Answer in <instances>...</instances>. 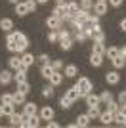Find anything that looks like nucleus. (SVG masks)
<instances>
[{"instance_id": "f257e3e1", "label": "nucleus", "mask_w": 126, "mask_h": 128, "mask_svg": "<svg viewBox=\"0 0 126 128\" xmlns=\"http://www.w3.org/2000/svg\"><path fill=\"white\" fill-rule=\"evenodd\" d=\"M74 86H76V90H78V96H80V98H86L90 92H92V82H90L86 76H80L78 82H76Z\"/></svg>"}, {"instance_id": "f03ea898", "label": "nucleus", "mask_w": 126, "mask_h": 128, "mask_svg": "<svg viewBox=\"0 0 126 128\" xmlns=\"http://www.w3.org/2000/svg\"><path fill=\"white\" fill-rule=\"evenodd\" d=\"M14 36H16V42H17L16 52H25L27 46H29V40H27V36L23 34V32H14Z\"/></svg>"}, {"instance_id": "7ed1b4c3", "label": "nucleus", "mask_w": 126, "mask_h": 128, "mask_svg": "<svg viewBox=\"0 0 126 128\" xmlns=\"http://www.w3.org/2000/svg\"><path fill=\"white\" fill-rule=\"evenodd\" d=\"M46 25H48V29H52V31H56V29H59V27H61V19H59L58 16H52V17H48Z\"/></svg>"}, {"instance_id": "20e7f679", "label": "nucleus", "mask_w": 126, "mask_h": 128, "mask_svg": "<svg viewBox=\"0 0 126 128\" xmlns=\"http://www.w3.org/2000/svg\"><path fill=\"white\" fill-rule=\"evenodd\" d=\"M54 16H58L59 19H67L69 17V14H67V10H65V4H58L56 6V10H54Z\"/></svg>"}, {"instance_id": "39448f33", "label": "nucleus", "mask_w": 126, "mask_h": 128, "mask_svg": "<svg viewBox=\"0 0 126 128\" xmlns=\"http://www.w3.org/2000/svg\"><path fill=\"white\" fill-rule=\"evenodd\" d=\"M40 118L42 120H50V118H54V109L52 107H42L40 109Z\"/></svg>"}, {"instance_id": "423d86ee", "label": "nucleus", "mask_w": 126, "mask_h": 128, "mask_svg": "<svg viewBox=\"0 0 126 128\" xmlns=\"http://www.w3.org/2000/svg\"><path fill=\"white\" fill-rule=\"evenodd\" d=\"M65 98H67V100H71V102H76V100H78V90H76V86H73V88H69L67 92H65Z\"/></svg>"}, {"instance_id": "0eeeda50", "label": "nucleus", "mask_w": 126, "mask_h": 128, "mask_svg": "<svg viewBox=\"0 0 126 128\" xmlns=\"http://www.w3.org/2000/svg\"><path fill=\"white\" fill-rule=\"evenodd\" d=\"M40 73H42V76H44V78H50V76L54 75V67H52V63H42Z\"/></svg>"}, {"instance_id": "6e6552de", "label": "nucleus", "mask_w": 126, "mask_h": 128, "mask_svg": "<svg viewBox=\"0 0 126 128\" xmlns=\"http://www.w3.org/2000/svg\"><path fill=\"white\" fill-rule=\"evenodd\" d=\"M48 80H50V84H52V86H58V84H61V82H63V75L59 73V71H54V75L50 76Z\"/></svg>"}, {"instance_id": "1a4fd4ad", "label": "nucleus", "mask_w": 126, "mask_h": 128, "mask_svg": "<svg viewBox=\"0 0 126 128\" xmlns=\"http://www.w3.org/2000/svg\"><path fill=\"white\" fill-rule=\"evenodd\" d=\"M6 46H8V50H10V52H16L17 42H16V36H14V32H10V34H8V38H6Z\"/></svg>"}, {"instance_id": "9d476101", "label": "nucleus", "mask_w": 126, "mask_h": 128, "mask_svg": "<svg viewBox=\"0 0 126 128\" xmlns=\"http://www.w3.org/2000/svg\"><path fill=\"white\" fill-rule=\"evenodd\" d=\"M105 78H107V82H109V84H118L120 75H118L116 71H111V73H107V75H105Z\"/></svg>"}, {"instance_id": "9b49d317", "label": "nucleus", "mask_w": 126, "mask_h": 128, "mask_svg": "<svg viewBox=\"0 0 126 128\" xmlns=\"http://www.w3.org/2000/svg\"><path fill=\"white\" fill-rule=\"evenodd\" d=\"M100 120L103 124H111L113 120H115V117H113V113H111V111H105V113H100Z\"/></svg>"}, {"instance_id": "f8f14e48", "label": "nucleus", "mask_w": 126, "mask_h": 128, "mask_svg": "<svg viewBox=\"0 0 126 128\" xmlns=\"http://www.w3.org/2000/svg\"><path fill=\"white\" fill-rule=\"evenodd\" d=\"M21 63H23V69H29V67L34 63V58H32L31 54H23V58H21Z\"/></svg>"}, {"instance_id": "ddd939ff", "label": "nucleus", "mask_w": 126, "mask_h": 128, "mask_svg": "<svg viewBox=\"0 0 126 128\" xmlns=\"http://www.w3.org/2000/svg\"><path fill=\"white\" fill-rule=\"evenodd\" d=\"M65 10L69 16H74L78 12V2H65Z\"/></svg>"}, {"instance_id": "4468645a", "label": "nucleus", "mask_w": 126, "mask_h": 128, "mask_svg": "<svg viewBox=\"0 0 126 128\" xmlns=\"http://www.w3.org/2000/svg\"><path fill=\"white\" fill-rule=\"evenodd\" d=\"M2 113H4L6 117H12L16 113V105L14 103H2Z\"/></svg>"}, {"instance_id": "2eb2a0df", "label": "nucleus", "mask_w": 126, "mask_h": 128, "mask_svg": "<svg viewBox=\"0 0 126 128\" xmlns=\"http://www.w3.org/2000/svg\"><path fill=\"white\" fill-rule=\"evenodd\" d=\"M105 12H107V2H96V6H94V14H98V16H103Z\"/></svg>"}, {"instance_id": "dca6fc26", "label": "nucleus", "mask_w": 126, "mask_h": 128, "mask_svg": "<svg viewBox=\"0 0 126 128\" xmlns=\"http://www.w3.org/2000/svg\"><path fill=\"white\" fill-rule=\"evenodd\" d=\"M23 115H27V117H31V115H36V103H25Z\"/></svg>"}, {"instance_id": "f3484780", "label": "nucleus", "mask_w": 126, "mask_h": 128, "mask_svg": "<svg viewBox=\"0 0 126 128\" xmlns=\"http://www.w3.org/2000/svg\"><path fill=\"white\" fill-rule=\"evenodd\" d=\"M12 78H14V75H12L10 71H2L0 73V84H10Z\"/></svg>"}, {"instance_id": "a211bd4d", "label": "nucleus", "mask_w": 126, "mask_h": 128, "mask_svg": "<svg viewBox=\"0 0 126 128\" xmlns=\"http://www.w3.org/2000/svg\"><path fill=\"white\" fill-rule=\"evenodd\" d=\"M8 65H10V69L17 71L23 67V63H21V58H10V61H8Z\"/></svg>"}, {"instance_id": "6ab92c4d", "label": "nucleus", "mask_w": 126, "mask_h": 128, "mask_svg": "<svg viewBox=\"0 0 126 128\" xmlns=\"http://www.w3.org/2000/svg\"><path fill=\"white\" fill-rule=\"evenodd\" d=\"M16 14H17V16H27V14H29L25 2H17V4H16Z\"/></svg>"}, {"instance_id": "aec40b11", "label": "nucleus", "mask_w": 126, "mask_h": 128, "mask_svg": "<svg viewBox=\"0 0 126 128\" xmlns=\"http://www.w3.org/2000/svg\"><path fill=\"white\" fill-rule=\"evenodd\" d=\"M90 63L94 65V67H100V65L103 63V56H100V54H94V52H92V58H90Z\"/></svg>"}, {"instance_id": "412c9836", "label": "nucleus", "mask_w": 126, "mask_h": 128, "mask_svg": "<svg viewBox=\"0 0 126 128\" xmlns=\"http://www.w3.org/2000/svg\"><path fill=\"white\" fill-rule=\"evenodd\" d=\"M14 78H16L17 82H23V80H27V69H23V67H21V69H17V71H16V75H14Z\"/></svg>"}, {"instance_id": "4be33fe9", "label": "nucleus", "mask_w": 126, "mask_h": 128, "mask_svg": "<svg viewBox=\"0 0 126 128\" xmlns=\"http://www.w3.org/2000/svg\"><path fill=\"white\" fill-rule=\"evenodd\" d=\"M111 61H113V65H115V69H122V67H124V61H126V58H122L120 54H118V56H116V58H113Z\"/></svg>"}, {"instance_id": "5701e85b", "label": "nucleus", "mask_w": 126, "mask_h": 128, "mask_svg": "<svg viewBox=\"0 0 126 128\" xmlns=\"http://www.w3.org/2000/svg\"><path fill=\"white\" fill-rule=\"evenodd\" d=\"M25 96H27V94H23V92L17 90L16 94H14V105H21V103H25Z\"/></svg>"}, {"instance_id": "b1692460", "label": "nucleus", "mask_w": 126, "mask_h": 128, "mask_svg": "<svg viewBox=\"0 0 126 128\" xmlns=\"http://www.w3.org/2000/svg\"><path fill=\"white\" fill-rule=\"evenodd\" d=\"M25 118V115H19V113H14L10 117V122L14 124V126H21V120Z\"/></svg>"}, {"instance_id": "393cba45", "label": "nucleus", "mask_w": 126, "mask_h": 128, "mask_svg": "<svg viewBox=\"0 0 126 128\" xmlns=\"http://www.w3.org/2000/svg\"><path fill=\"white\" fill-rule=\"evenodd\" d=\"M12 27H14V21H12L10 17H4V19L0 21V29H2V31H10Z\"/></svg>"}, {"instance_id": "a878e982", "label": "nucleus", "mask_w": 126, "mask_h": 128, "mask_svg": "<svg viewBox=\"0 0 126 128\" xmlns=\"http://www.w3.org/2000/svg\"><path fill=\"white\" fill-rule=\"evenodd\" d=\"M100 102H101L100 96H96V94H92V92H90L88 96H86V103H88V105H98Z\"/></svg>"}, {"instance_id": "bb28decb", "label": "nucleus", "mask_w": 126, "mask_h": 128, "mask_svg": "<svg viewBox=\"0 0 126 128\" xmlns=\"http://www.w3.org/2000/svg\"><path fill=\"white\" fill-rule=\"evenodd\" d=\"M65 76H69V78H73V76H76V65H67L65 67Z\"/></svg>"}, {"instance_id": "cd10ccee", "label": "nucleus", "mask_w": 126, "mask_h": 128, "mask_svg": "<svg viewBox=\"0 0 126 128\" xmlns=\"http://www.w3.org/2000/svg\"><path fill=\"white\" fill-rule=\"evenodd\" d=\"M86 115L90 117V120H92V118H100V109H98V105H90V111L86 113Z\"/></svg>"}, {"instance_id": "c85d7f7f", "label": "nucleus", "mask_w": 126, "mask_h": 128, "mask_svg": "<svg viewBox=\"0 0 126 128\" xmlns=\"http://www.w3.org/2000/svg\"><path fill=\"white\" fill-rule=\"evenodd\" d=\"M90 124V117L88 115H80L78 118H76V126H88Z\"/></svg>"}, {"instance_id": "c756f323", "label": "nucleus", "mask_w": 126, "mask_h": 128, "mask_svg": "<svg viewBox=\"0 0 126 128\" xmlns=\"http://www.w3.org/2000/svg\"><path fill=\"white\" fill-rule=\"evenodd\" d=\"M17 90L23 92V94H29L31 86H29V82H27V80H23V82H17Z\"/></svg>"}, {"instance_id": "7c9ffc66", "label": "nucleus", "mask_w": 126, "mask_h": 128, "mask_svg": "<svg viewBox=\"0 0 126 128\" xmlns=\"http://www.w3.org/2000/svg\"><path fill=\"white\" fill-rule=\"evenodd\" d=\"M92 38H94V42H105V34H103L101 29H100V31H94V36H92Z\"/></svg>"}, {"instance_id": "2f4dec72", "label": "nucleus", "mask_w": 126, "mask_h": 128, "mask_svg": "<svg viewBox=\"0 0 126 128\" xmlns=\"http://www.w3.org/2000/svg\"><path fill=\"white\" fill-rule=\"evenodd\" d=\"M94 54H100V56H103V54H105L103 42H94Z\"/></svg>"}, {"instance_id": "473e14b6", "label": "nucleus", "mask_w": 126, "mask_h": 128, "mask_svg": "<svg viewBox=\"0 0 126 128\" xmlns=\"http://www.w3.org/2000/svg\"><path fill=\"white\" fill-rule=\"evenodd\" d=\"M105 56H107L109 59L116 58V56H118V48H115V46H113V48H107V50H105Z\"/></svg>"}, {"instance_id": "72a5a7b5", "label": "nucleus", "mask_w": 126, "mask_h": 128, "mask_svg": "<svg viewBox=\"0 0 126 128\" xmlns=\"http://www.w3.org/2000/svg\"><path fill=\"white\" fill-rule=\"evenodd\" d=\"M42 96L44 98H52L54 96V86L50 84V86H44V88H42Z\"/></svg>"}, {"instance_id": "f704fd0d", "label": "nucleus", "mask_w": 126, "mask_h": 128, "mask_svg": "<svg viewBox=\"0 0 126 128\" xmlns=\"http://www.w3.org/2000/svg\"><path fill=\"white\" fill-rule=\"evenodd\" d=\"M59 46H61V50H71V46H73V40H71V36L65 38V40H59Z\"/></svg>"}, {"instance_id": "c9c22d12", "label": "nucleus", "mask_w": 126, "mask_h": 128, "mask_svg": "<svg viewBox=\"0 0 126 128\" xmlns=\"http://www.w3.org/2000/svg\"><path fill=\"white\" fill-rule=\"evenodd\" d=\"M113 117H115V120H113V122H118V124L124 122V115H122L120 111H115V113H113Z\"/></svg>"}, {"instance_id": "e433bc0d", "label": "nucleus", "mask_w": 126, "mask_h": 128, "mask_svg": "<svg viewBox=\"0 0 126 128\" xmlns=\"http://www.w3.org/2000/svg\"><path fill=\"white\" fill-rule=\"evenodd\" d=\"M107 111H111V113H115V111H118V103L116 102H107Z\"/></svg>"}, {"instance_id": "4c0bfd02", "label": "nucleus", "mask_w": 126, "mask_h": 128, "mask_svg": "<svg viewBox=\"0 0 126 128\" xmlns=\"http://www.w3.org/2000/svg\"><path fill=\"white\" fill-rule=\"evenodd\" d=\"M25 4H27V10H29V14L36 10V0H27Z\"/></svg>"}, {"instance_id": "58836bf2", "label": "nucleus", "mask_w": 126, "mask_h": 128, "mask_svg": "<svg viewBox=\"0 0 126 128\" xmlns=\"http://www.w3.org/2000/svg\"><path fill=\"white\" fill-rule=\"evenodd\" d=\"M71 103H73L71 100H67V98L63 96V98H61V102H59V105H61V109H69V107H71Z\"/></svg>"}, {"instance_id": "ea45409f", "label": "nucleus", "mask_w": 126, "mask_h": 128, "mask_svg": "<svg viewBox=\"0 0 126 128\" xmlns=\"http://www.w3.org/2000/svg\"><path fill=\"white\" fill-rule=\"evenodd\" d=\"M74 38H76L78 42H82V40H86L88 36H86V32H84V31H76V32H74Z\"/></svg>"}, {"instance_id": "a19ab883", "label": "nucleus", "mask_w": 126, "mask_h": 128, "mask_svg": "<svg viewBox=\"0 0 126 128\" xmlns=\"http://www.w3.org/2000/svg\"><path fill=\"white\" fill-rule=\"evenodd\" d=\"M100 100H101L103 103H107V102H111V100H113V96H111V92H103V94L100 96Z\"/></svg>"}, {"instance_id": "79ce46f5", "label": "nucleus", "mask_w": 126, "mask_h": 128, "mask_svg": "<svg viewBox=\"0 0 126 128\" xmlns=\"http://www.w3.org/2000/svg\"><path fill=\"white\" fill-rule=\"evenodd\" d=\"M2 103H14V94H2Z\"/></svg>"}, {"instance_id": "37998d69", "label": "nucleus", "mask_w": 126, "mask_h": 128, "mask_svg": "<svg viewBox=\"0 0 126 128\" xmlns=\"http://www.w3.org/2000/svg\"><path fill=\"white\" fill-rule=\"evenodd\" d=\"M58 29H56V31H52L50 32V34H48V40H50V42H56V40H58Z\"/></svg>"}, {"instance_id": "c03bdc74", "label": "nucleus", "mask_w": 126, "mask_h": 128, "mask_svg": "<svg viewBox=\"0 0 126 128\" xmlns=\"http://www.w3.org/2000/svg\"><path fill=\"white\" fill-rule=\"evenodd\" d=\"M52 67H54V71H59L63 67V63L59 61V59H56V61H52Z\"/></svg>"}, {"instance_id": "a18cd8bd", "label": "nucleus", "mask_w": 126, "mask_h": 128, "mask_svg": "<svg viewBox=\"0 0 126 128\" xmlns=\"http://www.w3.org/2000/svg\"><path fill=\"white\" fill-rule=\"evenodd\" d=\"M80 4H82V10H90V8H92V0H84V2H80Z\"/></svg>"}, {"instance_id": "49530a36", "label": "nucleus", "mask_w": 126, "mask_h": 128, "mask_svg": "<svg viewBox=\"0 0 126 128\" xmlns=\"http://www.w3.org/2000/svg\"><path fill=\"white\" fill-rule=\"evenodd\" d=\"M118 103H126V90H122L118 94Z\"/></svg>"}, {"instance_id": "de8ad7c7", "label": "nucleus", "mask_w": 126, "mask_h": 128, "mask_svg": "<svg viewBox=\"0 0 126 128\" xmlns=\"http://www.w3.org/2000/svg\"><path fill=\"white\" fill-rule=\"evenodd\" d=\"M38 59H40L42 63H50V58H48L46 54H42V56H40V58H38Z\"/></svg>"}, {"instance_id": "09e8293b", "label": "nucleus", "mask_w": 126, "mask_h": 128, "mask_svg": "<svg viewBox=\"0 0 126 128\" xmlns=\"http://www.w3.org/2000/svg\"><path fill=\"white\" fill-rule=\"evenodd\" d=\"M109 4H111V6H115V8H118V6L122 4V0H109Z\"/></svg>"}, {"instance_id": "8fccbe9b", "label": "nucleus", "mask_w": 126, "mask_h": 128, "mask_svg": "<svg viewBox=\"0 0 126 128\" xmlns=\"http://www.w3.org/2000/svg\"><path fill=\"white\" fill-rule=\"evenodd\" d=\"M48 126H50V128H58L59 124H58V122H54L52 118H50V120H48Z\"/></svg>"}, {"instance_id": "3c124183", "label": "nucleus", "mask_w": 126, "mask_h": 128, "mask_svg": "<svg viewBox=\"0 0 126 128\" xmlns=\"http://www.w3.org/2000/svg\"><path fill=\"white\" fill-rule=\"evenodd\" d=\"M120 29H122V31L126 32V17H124V19H122V21H120Z\"/></svg>"}, {"instance_id": "603ef678", "label": "nucleus", "mask_w": 126, "mask_h": 128, "mask_svg": "<svg viewBox=\"0 0 126 128\" xmlns=\"http://www.w3.org/2000/svg\"><path fill=\"white\" fill-rule=\"evenodd\" d=\"M118 54H120L122 58H126V46H124V48H120V50H118Z\"/></svg>"}, {"instance_id": "864d4df0", "label": "nucleus", "mask_w": 126, "mask_h": 128, "mask_svg": "<svg viewBox=\"0 0 126 128\" xmlns=\"http://www.w3.org/2000/svg\"><path fill=\"white\" fill-rule=\"evenodd\" d=\"M48 0H36V4H46Z\"/></svg>"}, {"instance_id": "5fc2aeb1", "label": "nucleus", "mask_w": 126, "mask_h": 128, "mask_svg": "<svg viewBox=\"0 0 126 128\" xmlns=\"http://www.w3.org/2000/svg\"><path fill=\"white\" fill-rule=\"evenodd\" d=\"M56 2H58V4H65V0H56Z\"/></svg>"}, {"instance_id": "6e6d98bb", "label": "nucleus", "mask_w": 126, "mask_h": 128, "mask_svg": "<svg viewBox=\"0 0 126 128\" xmlns=\"http://www.w3.org/2000/svg\"><path fill=\"white\" fill-rule=\"evenodd\" d=\"M10 2H12V4H17V2H19V0H10Z\"/></svg>"}, {"instance_id": "4d7b16f0", "label": "nucleus", "mask_w": 126, "mask_h": 128, "mask_svg": "<svg viewBox=\"0 0 126 128\" xmlns=\"http://www.w3.org/2000/svg\"><path fill=\"white\" fill-rule=\"evenodd\" d=\"M2 115H4V113H2V105H0V117H2Z\"/></svg>"}, {"instance_id": "13d9d810", "label": "nucleus", "mask_w": 126, "mask_h": 128, "mask_svg": "<svg viewBox=\"0 0 126 128\" xmlns=\"http://www.w3.org/2000/svg\"><path fill=\"white\" fill-rule=\"evenodd\" d=\"M96 2H107V0H96Z\"/></svg>"}, {"instance_id": "bf43d9fd", "label": "nucleus", "mask_w": 126, "mask_h": 128, "mask_svg": "<svg viewBox=\"0 0 126 128\" xmlns=\"http://www.w3.org/2000/svg\"><path fill=\"white\" fill-rule=\"evenodd\" d=\"M122 124H124V126H126V117H124V122H122Z\"/></svg>"}, {"instance_id": "052dcab7", "label": "nucleus", "mask_w": 126, "mask_h": 128, "mask_svg": "<svg viewBox=\"0 0 126 128\" xmlns=\"http://www.w3.org/2000/svg\"><path fill=\"white\" fill-rule=\"evenodd\" d=\"M80 2H84V0H80Z\"/></svg>"}]
</instances>
